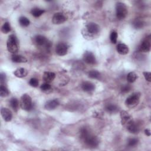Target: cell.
Returning <instances> with one entry per match:
<instances>
[{
  "label": "cell",
  "mask_w": 151,
  "mask_h": 151,
  "mask_svg": "<svg viewBox=\"0 0 151 151\" xmlns=\"http://www.w3.org/2000/svg\"><path fill=\"white\" fill-rule=\"evenodd\" d=\"M80 137L86 145L90 147H95L97 146L99 143L98 138L90 133L86 127H83L81 129Z\"/></svg>",
  "instance_id": "obj_1"
},
{
  "label": "cell",
  "mask_w": 151,
  "mask_h": 151,
  "mask_svg": "<svg viewBox=\"0 0 151 151\" xmlns=\"http://www.w3.org/2000/svg\"><path fill=\"white\" fill-rule=\"evenodd\" d=\"M6 47L8 51L11 53L15 54L18 51V41L15 35L11 34L8 37L6 42Z\"/></svg>",
  "instance_id": "obj_2"
},
{
  "label": "cell",
  "mask_w": 151,
  "mask_h": 151,
  "mask_svg": "<svg viewBox=\"0 0 151 151\" xmlns=\"http://www.w3.org/2000/svg\"><path fill=\"white\" fill-rule=\"evenodd\" d=\"M21 107L26 111H30L32 109L33 103L31 97L27 94H24L20 100Z\"/></svg>",
  "instance_id": "obj_3"
},
{
  "label": "cell",
  "mask_w": 151,
  "mask_h": 151,
  "mask_svg": "<svg viewBox=\"0 0 151 151\" xmlns=\"http://www.w3.org/2000/svg\"><path fill=\"white\" fill-rule=\"evenodd\" d=\"M116 17L119 19H123L127 14V8L125 4L119 2L116 5Z\"/></svg>",
  "instance_id": "obj_4"
},
{
  "label": "cell",
  "mask_w": 151,
  "mask_h": 151,
  "mask_svg": "<svg viewBox=\"0 0 151 151\" xmlns=\"http://www.w3.org/2000/svg\"><path fill=\"white\" fill-rule=\"evenodd\" d=\"M140 94L139 93H133L130 95L125 101V104L128 107H134L137 106L140 100Z\"/></svg>",
  "instance_id": "obj_5"
},
{
  "label": "cell",
  "mask_w": 151,
  "mask_h": 151,
  "mask_svg": "<svg viewBox=\"0 0 151 151\" xmlns=\"http://www.w3.org/2000/svg\"><path fill=\"white\" fill-rule=\"evenodd\" d=\"M125 126L127 128V130L133 134H137L140 130V125L139 123L133 120V119L127 123Z\"/></svg>",
  "instance_id": "obj_6"
},
{
  "label": "cell",
  "mask_w": 151,
  "mask_h": 151,
  "mask_svg": "<svg viewBox=\"0 0 151 151\" xmlns=\"http://www.w3.org/2000/svg\"><path fill=\"white\" fill-rule=\"evenodd\" d=\"M66 20H67L66 17L65 16L64 14H63L61 12H57L54 14L52 18V23L55 25H59V24H63Z\"/></svg>",
  "instance_id": "obj_7"
},
{
  "label": "cell",
  "mask_w": 151,
  "mask_h": 151,
  "mask_svg": "<svg viewBox=\"0 0 151 151\" xmlns=\"http://www.w3.org/2000/svg\"><path fill=\"white\" fill-rule=\"evenodd\" d=\"M83 60L88 64H95L96 63V58L94 54L91 51H86L83 55Z\"/></svg>",
  "instance_id": "obj_8"
},
{
  "label": "cell",
  "mask_w": 151,
  "mask_h": 151,
  "mask_svg": "<svg viewBox=\"0 0 151 151\" xmlns=\"http://www.w3.org/2000/svg\"><path fill=\"white\" fill-rule=\"evenodd\" d=\"M68 51V46L63 42L58 43L55 47V52L60 56L65 55Z\"/></svg>",
  "instance_id": "obj_9"
},
{
  "label": "cell",
  "mask_w": 151,
  "mask_h": 151,
  "mask_svg": "<svg viewBox=\"0 0 151 151\" xmlns=\"http://www.w3.org/2000/svg\"><path fill=\"white\" fill-rule=\"evenodd\" d=\"M60 104V102L57 99H51L48 100L44 106V107L47 110H52L55 109Z\"/></svg>",
  "instance_id": "obj_10"
},
{
  "label": "cell",
  "mask_w": 151,
  "mask_h": 151,
  "mask_svg": "<svg viewBox=\"0 0 151 151\" xmlns=\"http://www.w3.org/2000/svg\"><path fill=\"white\" fill-rule=\"evenodd\" d=\"M87 31L91 34H96L99 32V26L94 22H89L86 26Z\"/></svg>",
  "instance_id": "obj_11"
},
{
  "label": "cell",
  "mask_w": 151,
  "mask_h": 151,
  "mask_svg": "<svg viewBox=\"0 0 151 151\" xmlns=\"http://www.w3.org/2000/svg\"><path fill=\"white\" fill-rule=\"evenodd\" d=\"M1 113L5 121L10 122L12 120V114L9 109L5 107H2L1 110Z\"/></svg>",
  "instance_id": "obj_12"
},
{
  "label": "cell",
  "mask_w": 151,
  "mask_h": 151,
  "mask_svg": "<svg viewBox=\"0 0 151 151\" xmlns=\"http://www.w3.org/2000/svg\"><path fill=\"white\" fill-rule=\"evenodd\" d=\"M120 118H121L122 124L123 126H125L131 120H132V116L126 111H124V110H123L120 112Z\"/></svg>",
  "instance_id": "obj_13"
},
{
  "label": "cell",
  "mask_w": 151,
  "mask_h": 151,
  "mask_svg": "<svg viewBox=\"0 0 151 151\" xmlns=\"http://www.w3.org/2000/svg\"><path fill=\"white\" fill-rule=\"evenodd\" d=\"M139 50L140 51L147 52L150 50V41L149 39H145L143 40L139 46Z\"/></svg>",
  "instance_id": "obj_14"
},
{
  "label": "cell",
  "mask_w": 151,
  "mask_h": 151,
  "mask_svg": "<svg viewBox=\"0 0 151 151\" xmlns=\"http://www.w3.org/2000/svg\"><path fill=\"white\" fill-rule=\"evenodd\" d=\"M47 38L41 35H37L34 37V43L38 46L45 45L47 42Z\"/></svg>",
  "instance_id": "obj_15"
},
{
  "label": "cell",
  "mask_w": 151,
  "mask_h": 151,
  "mask_svg": "<svg viewBox=\"0 0 151 151\" xmlns=\"http://www.w3.org/2000/svg\"><path fill=\"white\" fill-rule=\"evenodd\" d=\"M81 88L86 92H90L95 89V86L93 83L90 81H84L81 84Z\"/></svg>",
  "instance_id": "obj_16"
},
{
  "label": "cell",
  "mask_w": 151,
  "mask_h": 151,
  "mask_svg": "<svg viewBox=\"0 0 151 151\" xmlns=\"http://www.w3.org/2000/svg\"><path fill=\"white\" fill-rule=\"evenodd\" d=\"M117 52L121 55H126L129 52V47L124 44H119L116 47Z\"/></svg>",
  "instance_id": "obj_17"
},
{
  "label": "cell",
  "mask_w": 151,
  "mask_h": 151,
  "mask_svg": "<svg viewBox=\"0 0 151 151\" xmlns=\"http://www.w3.org/2000/svg\"><path fill=\"white\" fill-rule=\"evenodd\" d=\"M55 77V74L53 72L45 71L43 74V79L45 83H51L52 82Z\"/></svg>",
  "instance_id": "obj_18"
},
{
  "label": "cell",
  "mask_w": 151,
  "mask_h": 151,
  "mask_svg": "<svg viewBox=\"0 0 151 151\" xmlns=\"http://www.w3.org/2000/svg\"><path fill=\"white\" fill-rule=\"evenodd\" d=\"M11 60L14 63H27L28 61L27 59L21 55H18V54H13L11 56Z\"/></svg>",
  "instance_id": "obj_19"
},
{
  "label": "cell",
  "mask_w": 151,
  "mask_h": 151,
  "mask_svg": "<svg viewBox=\"0 0 151 151\" xmlns=\"http://www.w3.org/2000/svg\"><path fill=\"white\" fill-rule=\"evenodd\" d=\"M27 74H28V71L24 68H18L14 72V74L18 78L25 77L27 76Z\"/></svg>",
  "instance_id": "obj_20"
},
{
  "label": "cell",
  "mask_w": 151,
  "mask_h": 151,
  "mask_svg": "<svg viewBox=\"0 0 151 151\" xmlns=\"http://www.w3.org/2000/svg\"><path fill=\"white\" fill-rule=\"evenodd\" d=\"M105 110L108 113H114L118 111L119 108L114 104H108L105 106Z\"/></svg>",
  "instance_id": "obj_21"
},
{
  "label": "cell",
  "mask_w": 151,
  "mask_h": 151,
  "mask_svg": "<svg viewBox=\"0 0 151 151\" xmlns=\"http://www.w3.org/2000/svg\"><path fill=\"white\" fill-rule=\"evenodd\" d=\"M45 12V11L44 9L38 8H34L31 11V14L32 15H33L34 17H39L42 14H43Z\"/></svg>",
  "instance_id": "obj_22"
},
{
  "label": "cell",
  "mask_w": 151,
  "mask_h": 151,
  "mask_svg": "<svg viewBox=\"0 0 151 151\" xmlns=\"http://www.w3.org/2000/svg\"><path fill=\"white\" fill-rule=\"evenodd\" d=\"M10 106L15 111H17L19 107V102L17 99L12 98L10 100Z\"/></svg>",
  "instance_id": "obj_23"
},
{
  "label": "cell",
  "mask_w": 151,
  "mask_h": 151,
  "mask_svg": "<svg viewBox=\"0 0 151 151\" xmlns=\"http://www.w3.org/2000/svg\"><path fill=\"white\" fill-rule=\"evenodd\" d=\"M137 78V75L134 72H130L127 76V80L129 83H132Z\"/></svg>",
  "instance_id": "obj_24"
},
{
  "label": "cell",
  "mask_w": 151,
  "mask_h": 151,
  "mask_svg": "<svg viewBox=\"0 0 151 151\" xmlns=\"http://www.w3.org/2000/svg\"><path fill=\"white\" fill-rule=\"evenodd\" d=\"M88 77L92 79H98L100 77V73L97 70H91L88 73Z\"/></svg>",
  "instance_id": "obj_25"
},
{
  "label": "cell",
  "mask_w": 151,
  "mask_h": 151,
  "mask_svg": "<svg viewBox=\"0 0 151 151\" xmlns=\"http://www.w3.org/2000/svg\"><path fill=\"white\" fill-rule=\"evenodd\" d=\"M19 23L22 27H28L30 24V21L27 17H21L19 18Z\"/></svg>",
  "instance_id": "obj_26"
},
{
  "label": "cell",
  "mask_w": 151,
  "mask_h": 151,
  "mask_svg": "<svg viewBox=\"0 0 151 151\" xmlns=\"http://www.w3.org/2000/svg\"><path fill=\"white\" fill-rule=\"evenodd\" d=\"M9 94V91L8 88L4 85V84H1L0 86V96L1 97H5L8 96Z\"/></svg>",
  "instance_id": "obj_27"
},
{
  "label": "cell",
  "mask_w": 151,
  "mask_h": 151,
  "mask_svg": "<svg viewBox=\"0 0 151 151\" xmlns=\"http://www.w3.org/2000/svg\"><path fill=\"white\" fill-rule=\"evenodd\" d=\"M11 30V27L9 22H5L1 27V31L4 34H8Z\"/></svg>",
  "instance_id": "obj_28"
},
{
  "label": "cell",
  "mask_w": 151,
  "mask_h": 151,
  "mask_svg": "<svg viewBox=\"0 0 151 151\" xmlns=\"http://www.w3.org/2000/svg\"><path fill=\"white\" fill-rule=\"evenodd\" d=\"M139 143V140L137 138H130L127 140V145L130 147H134Z\"/></svg>",
  "instance_id": "obj_29"
},
{
  "label": "cell",
  "mask_w": 151,
  "mask_h": 151,
  "mask_svg": "<svg viewBox=\"0 0 151 151\" xmlns=\"http://www.w3.org/2000/svg\"><path fill=\"white\" fill-rule=\"evenodd\" d=\"M110 39L111 42L113 44H116L117 42V33L116 31H112L110 35Z\"/></svg>",
  "instance_id": "obj_30"
},
{
  "label": "cell",
  "mask_w": 151,
  "mask_h": 151,
  "mask_svg": "<svg viewBox=\"0 0 151 151\" xmlns=\"http://www.w3.org/2000/svg\"><path fill=\"white\" fill-rule=\"evenodd\" d=\"M40 88H41V90L42 91H49L51 88V85L49 83H44L41 84Z\"/></svg>",
  "instance_id": "obj_31"
},
{
  "label": "cell",
  "mask_w": 151,
  "mask_h": 151,
  "mask_svg": "<svg viewBox=\"0 0 151 151\" xmlns=\"http://www.w3.org/2000/svg\"><path fill=\"white\" fill-rule=\"evenodd\" d=\"M132 87L129 84H125L121 88V91L122 93H127L130 91Z\"/></svg>",
  "instance_id": "obj_32"
},
{
  "label": "cell",
  "mask_w": 151,
  "mask_h": 151,
  "mask_svg": "<svg viewBox=\"0 0 151 151\" xmlns=\"http://www.w3.org/2000/svg\"><path fill=\"white\" fill-rule=\"evenodd\" d=\"M29 84L31 86H32L33 87H38V86L39 84V82L37 78H32L30 79V80L29 81Z\"/></svg>",
  "instance_id": "obj_33"
},
{
  "label": "cell",
  "mask_w": 151,
  "mask_h": 151,
  "mask_svg": "<svg viewBox=\"0 0 151 151\" xmlns=\"http://www.w3.org/2000/svg\"><path fill=\"white\" fill-rule=\"evenodd\" d=\"M133 26L136 29H140L143 26V23L140 20H136L133 22Z\"/></svg>",
  "instance_id": "obj_34"
},
{
  "label": "cell",
  "mask_w": 151,
  "mask_h": 151,
  "mask_svg": "<svg viewBox=\"0 0 151 151\" xmlns=\"http://www.w3.org/2000/svg\"><path fill=\"white\" fill-rule=\"evenodd\" d=\"M143 76H144L145 78L146 79V80H147L149 82L151 81V73H150V72L145 71V72H143Z\"/></svg>",
  "instance_id": "obj_35"
},
{
  "label": "cell",
  "mask_w": 151,
  "mask_h": 151,
  "mask_svg": "<svg viewBox=\"0 0 151 151\" xmlns=\"http://www.w3.org/2000/svg\"><path fill=\"white\" fill-rule=\"evenodd\" d=\"M0 77H1V84H2L3 82H5V81L6 80L5 74H4V73H1Z\"/></svg>",
  "instance_id": "obj_36"
},
{
  "label": "cell",
  "mask_w": 151,
  "mask_h": 151,
  "mask_svg": "<svg viewBox=\"0 0 151 151\" xmlns=\"http://www.w3.org/2000/svg\"><path fill=\"white\" fill-rule=\"evenodd\" d=\"M145 133L146 136H150V130L149 129H146V130H145Z\"/></svg>",
  "instance_id": "obj_37"
}]
</instances>
